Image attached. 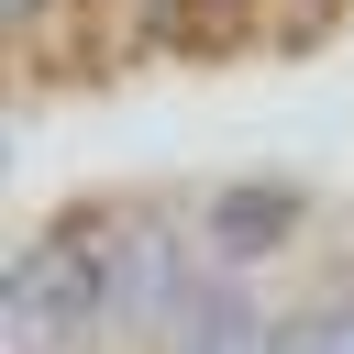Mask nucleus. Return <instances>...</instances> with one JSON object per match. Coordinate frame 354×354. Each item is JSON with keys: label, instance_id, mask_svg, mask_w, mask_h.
Returning a JSON list of instances; mask_svg holds the SVG:
<instances>
[{"label": "nucleus", "instance_id": "nucleus-4", "mask_svg": "<svg viewBox=\"0 0 354 354\" xmlns=\"http://www.w3.org/2000/svg\"><path fill=\"white\" fill-rule=\"evenodd\" d=\"M277 354H354V288H321L310 310L277 321Z\"/></svg>", "mask_w": 354, "mask_h": 354}, {"label": "nucleus", "instance_id": "nucleus-1", "mask_svg": "<svg viewBox=\"0 0 354 354\" xmlns=\"http://www.w3.org/2000/svg\"><path fill=\"white\" fill-rule=\"evenodd\" d=\"M210 277H221V266H210L199 221L166 210V199H133V221H122V266H111V343H122V354H166Z\"/></svg>", "mask_w": 354, "mask_h": 354}, {"label": "nucleus", "instance_id": "nucleus-2", "mask_svg": "<svg viewBox=\"0 0 354 354\" xmlns=\"http://www.w3.org/2000/svg\"><path fill=\"white\" fill-rule=\"evenodd\" d=\"M310 221V199L288 188V177H221L210 199H199V243H210V266H277L288 254V232Z\"/></svg>", "mask_w": 354, "mask_h": 354}, {"label": "nucleus", "instance_id": "nucleus-3", "mask_svg": "<svg viewBox=\"0 0 354 354\" xmlns=\"http://www.w3.org/2000/svg\"><path fill=\"white\" fill-rule=\"evenodd\" d=\"M166 354H277V310L254 299V277L243 266H221L210 288H199V310L177 321V343Z\"/></svg>", "mask_w": 354, "mask_h": 354}, {"label": "nucleus", "instance_id": "nucleus-5", "mask_svg": "<svg viewBox=\"0 0 354 354\" xmlns=\"http://www.w3.org/2000/svg\"><path fill=\"white\" fill-rule=\"evenodd\" d=\"M210 11H232V0H210Z\"/></svg>", "mask_w": 354, "mask_h": 354}]
</instances>
